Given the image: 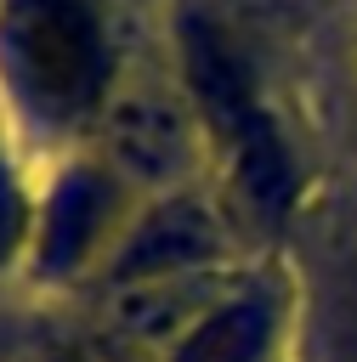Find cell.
I'll return each instance as SVG.
<instances>
[{
	"label": "cell",
	"mask_w": 357,
	"mask_h": 362,
	"mask_svg": "<svg viewBox=\"0 0 357 362\" xmlns=\"http://www.w3.org/2000/svg\"><path fill=\"white\" fill-rule=\"evenodd\" d=\"M181 51H187V79H193V96L198 107L210 113L215 136L227 141L232 153V175H238V192L261 209V215H283L289 198H295V175H289V153L272 130V119L261 113L238 57L227 51V40L210 28V23H187L181 28Z\"/></svg>",
	"instance_id": "obj_1"
},
{
	"label": "cell",
	"mask_w": 357,
	"mask_h": 362,
	"mask_svg": "<svg viewBox=\"0 0 357 362\" xmlns=\"http://www.w3.org/2000/svg\"><path fill=\"white\" fill-rule=\"evenodd\" d=\"M221 249V232H215V221L198 209V204H159L142 226H136V238L125 243V255L113 260V277H125V283H142V277H170V272H187V266H198V260H210Z\"/></svg>",
	"instance_id": "obj_3"
},
{
	"label": "cell",
	"mask_w": 357,
	"mask_h": 362,
	"mask_svg": "<svg viewBox=\"0 0 357 362\" xmlns=\"http://www.w3.org/2000/svg\"><path fill=\"white\" fill-rule=\"evenodd\" d=\"M11 85L45 113V119H74L96 102L102 90V34L79 0H17L0 34Z\"/></svg>",
	"instance_id": "obj_2"
},
{
	"label": "cell",
	"mask_w": 357,
	"mask_h": 362,
	"mask_svg": "<svg viewBox=\"0 0 357 362\" xmlns=\"http://www.w3.org/2000/svg\"><path fill=\"white\" fill-rule=\"evenodd\" d=\"M108 147L142 175H170L187 158V124L164 102H119L108 113Z\"/></svg>",
	"instance_id": "obj_6"
},
{
	"label": "cell",
	"mask_w": 357,
	"mask_h": 362,
	"mask_svg": "<svg viewBox=\"0 0 357 362\" xmlns=\"http://www.w3.org/2000/svg\"><path fill=\"white\" fill-rule=\"evenodd\" d=\"M17 238H23V192H17L11 170L0 164V260L17 249Z\"/></svg>",
	"instance_id": "obj_7"
},
{
	"label": "cell",
	"mask_w": 357,
	"mask_h": 362,
	"mask_svg": "<svg viewBox=\"0 0 357 362\" xmlns=\"http://www.w3.org/2000/svg\"><path fill=\"white\" fill-rule=\"evenodd\" d=\"M108 226V181L96 170H68L51 192V209H45V226H40V260L51 272H68L79 266L96 238Z\"/></svg>",
	"instance_id": "obj_4"
},
{
	"label": "cell",
	"mask_w": 357,
	"mask_h": 362,
	"mask_svg": "<svg viewBox=\"0 0 357 362\" xmlns=\"http://www.w3.org/2000/svg\"><path fill=\"white\" fill-rule=\"evenodd\" d=\"M272 322H278L272 300H255V294L227 300L181 334L170 362H261L272 345Z\"/></svg>",
	"instance_id": "obj_5"
}]
</instances>
